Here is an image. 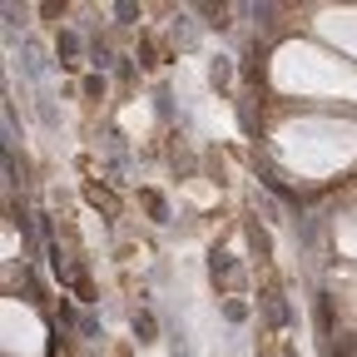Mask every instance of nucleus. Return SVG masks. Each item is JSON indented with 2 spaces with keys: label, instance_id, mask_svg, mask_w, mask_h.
Here are the masks:
<instances>
[{
  "label": "nucleus",
  "instance_id": "nucleus-1",
  "mask_svg": "<svg viewBox=\"0 0 357 357\" xmlns=\"http://www.w3.org/2000/svg\"><path fill=\"white\" fill-rule=\"evenodd\" d=\"M134 333H139V342H154V318H149V312L134 318Z\"/></svg>",
  "mask_w": 357,
  "mask_h": 357
}]
</instances>
